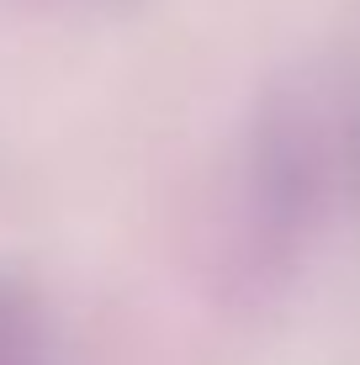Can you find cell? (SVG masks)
Segmentation results:
<instances>
[{
	"label": "cell",
	"instance_id": "2",
	"mask_svg": "<svg viewBox=\"0 0 360 365\" xmlns=\"http://www.w3.org/2000/svg\"><path fill=\"white\" fill-rule=\"evenodd\" d=\"M53 6H106V0H53Z\"/></svg>",
	"mask_w": 360,
	"mask_h": 365
},
{
	"label": "cell",
	"instance_id": "1",
	"mask_svg": "<svg viewBox=\"0 0 360 365\" xmlns=\"http://www.w3.org/2000/svg\"><path fill=\"white\" fill-rule=\"evenodd\" d=\"M0 365H53V323L27 275L0 265Z\"/></svg>",
	"mask_w": 360,
	"mask_h": 365
}]
</instances>
